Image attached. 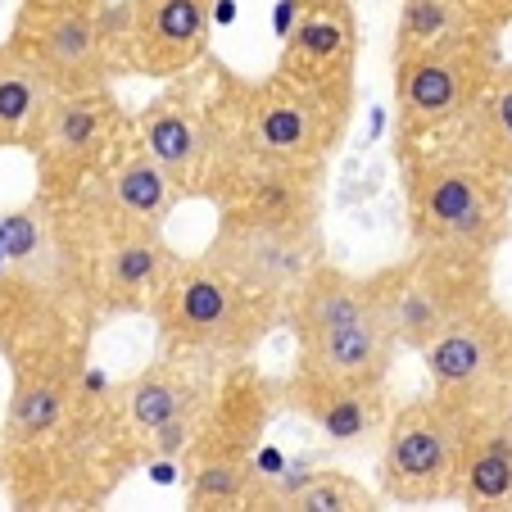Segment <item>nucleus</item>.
<instances>
[{"label":"nucleus","mask_w":512,"mask_h":512,"mask_svg":"<svg viewBox=\"0 0 512 512\" xmlns=\"http://www.w3.org/2000/svg\"><path fill=\"white\" fill-rule=\"evenodd\" d=\"M408 213L422 254L485 263L512 227V177L485 159L449 155L413 168Z\"/></svg>","instance_id":"nucleus-1"},{"label":"nucleus","mask_w":512,"mask_h":512,"mask_svg":"<svg viewBox=\"0 0 512 512\" xmlns=\"http://www.w3.org/2000/svg\"><path fill=\"white\" fill-rule=\"evenodd\" d=\"M159 331L182 354H218L241 358L268 336L281 318V300L236 281L223 263L191 259L177 263L159 295L150 300Z\"/></svg>","instance_id":"nucleus-2"},{"label":"nucleus","mask_w":512,"mask_h":512,"mask_svg":"<svg viewBox=\"0 0 512 512\" xmlns=\"http://www.w3.org/2000/svg\"><path fill=\"white\" fill-rule=\"evenodd\" d=\"M87 223L78 227L82 245V277H87V300L100 313H136L159 295L168 272L177 268L173 245L164 241V227L136 223L127 213H118L105 195L82 213Z\"/></svg>","instance_id":"nucleus-3"},{"label":"nucleus","mask_w":512,"mask_h":512,"mask_svg":"<svg viewBox=\"0 0 512 512\" xmlns=\"http://www.w3.org/2000/svg\"><path fill=\"white\" fill-rule=\"evenodd\" d=\"M490 73H494L490 41L476 28L449 41L399 50L395 55V109H399L404 141H422V136L467 123V114H472Z\"/></svg>","instance_id":"nucleus-4"},{"label":"nucleus","mask_w":512,"mask_h":512,"mask_svg":"<svg viewBox=\"0 0 512 512\" xmlns=\"http://www.w3.org/2000/svg\"><path fill=\"white\" fill-rule=\"evenodd\" d=\"M417 354L435 395L467 413L494 408L512 390V318L485 295L458 309Z\"/></svg>","instance_id":"nucleus-5"},{"label":"nucleus","mask_w":512,"mask_h":512,"mask_svg":"<svg viewBox=\"0 0 512 512\" xmlns=\"http://www.w3.org/2000/svg\"><path fill=\"white\" fill-rule=\"evenodd\" d=\"M118 132H123V109L105 87L55 91L28 141L41 182L37 195L55 204L78 200L82 186H91V177L109 168V150H114Z\"/></svg>","instance_id":"nucleus-6"},{"label":"nucleus","mask_w":512,"mask_h":512,"mask_svg":"<svg viewBox=\"0 0 512 512\" xmlns=\"http://www.w3.org/2000/svg\"><path fill=\"white\" fill-rule=\"evenodd\" d=\"M463 426H467V408L449 404L440 395L399 408L386 426V445H381V463H377L381 499L390 503L454 499Z\"/></svg>","instance_id":"nucleus-7"},{"label":"nucleus","mask_w":512,"mask_h":512,"mask_svg":"<svg viewBox=\"0 0 512 512\" xmlns=\"http://www.w3.org/2000/svg\"><path fill=\"white\" fill-rule=\"evenodd\" d=\"M14 386L5 408V431H0V472L23 458H32L50 435L68 422V408L78 395L82 345L78 340H55V345H32L10 358Z\"/></svg>","instance_id":"nucleus-8"},{"label":"nucleus","mask_w":512,"mask_h":512,"mask_svg":"<svg viewBox=\"0 0 512 512\" xmlns=\"http://www.w3.org/2000/svg\"><path fill=\"white\" fill-rule=\"evenodd\" d=\"M349 105L318 96L290 78H272L245 105V150L281 159V164L318 168L340 141Z\"/></svg>","instance_id":"nucleus-9"},{"label":"nucleus","mask_w":512,"mask_h":512,"mask_svg":"<svg viewBox=\"0 0 512 512\" xmlns=\"http://www.w3.org/2000/svg\"><path fill=\"white\" fill-rule=\"evenodd\" d=\"M10 41L50 91H96L109 82V37L96 10H37L23 5Z\"/></svg>","instance_id":"nucleus-10"},{"label":"nucleus","mask_w":512,"mask_h":512,"mask_svg":"<svg viewBox=\"0 0 512 512\" xmlns=\"http://www.w3.org/2000/svg\"><path fill=\"white\" fill-rule=\"evenodd\" d=\"M204 259L223 263L236 281L286 304V295L313 268V227L263 223V218L227 209Z\"/></svg>","instance_id":"nucleus-11"},{"label":"nucleus","mask_w":512,"mask_h":512,"mask_svg":"<svg viewBox=\"0 0 512 512\" xmlns=\"http://www.w3.org/2000/svg\"><path fill=\"white\" fill-rule=\"evenodd\" d=\"M354 55H358V28L349 0H309L286 37L277 73L300 87L318 91V96L349 105L354 91Z\"/></svg>","instance_id":"nucleus-12"},{"label":"nucleus","mask_w":512,"mask_h":512,"mask_svg":"<svg viewBox=\"0 0 512 512\" xmlns=\"http://www.w3.org/2000/svg\"><path fill=\"white\" fill-rule=\"evenodd\" d=\"M213 0H132L127 59L145 78H182L209 50Z\"/></svg>","instance_id":"nucleus-13"},{"label":"nucleus","mask_w":512,"mask_h":512,"mask_svg":"<svg viewBox=\"0 0 512 512\" xmlns=\"http://www.w3.org/2000/svg\"><path fill=\"white\" fill-rule=\"evenodd\" d=\"M399 277H404V268L354 277V272L313 263L300 286L286 295L281 313H286L295 340H309V336H318V331H331L354 318H386V304H390V295H395Z\"/></svg>","instance_id":"nucleus-14"},{"label":"nucleus","mask_w":512,"mask_h":512,"mask_svg":"<svg viewBox=\"0 0 512 512\" xmlns=\"http://www.w3.org/2000/svg\"><path fill=\"white\" fill-rule=\"evenodd\" d=\"M300 345V372L295 381L313 386H354V390H381L395 363V336L386 318H354L331 331H318Z\"/></svg>","instance_id":"nucleus-15"},{"label":"nucleus","mask_w":512,"mask_h":512,"mask_svg":"<svg viewBox=\"0 0 512 512\" xmlns=\"http://www.w3.org/2000/svg\"><path fill=\"white\" fill-rule=\"evenodd\" d=\"M209 109H195L182 96H164L136 123V145L155 164L168 168L182 195L209 182L213 164H218V114H209Z\"/></svg>","instance_id":"nucleus-16"},{"label":"nucleus","mask_w":512,"mask_h":512,"mask_svg":"<svg viewBox=\"0 0 512 512\" xmlns=\"http://www.w3.org/2000/svg\"><path fill=\"white\" fill-rule=\"evenodd\" d=\"M454 499L467 508H512V431L490 413H467Z\"/></svg>","instance_id":"nucleus-17"},{"label":"nucleus","mask_w":512,"mask_h":512,"mask_svg":"<svg viewBox=\"0 0 512 512\" xmlns=\"http://www.w3.org/2000/svg\"><path fill=\"white\" fill-rule=\"evenodd\" d=\"M91 182H96V191L118 213L136 218V223H155V227H164L173 204L182 200V186L168 177L164 164H155V159L145 155L141 145H136L132 155L118 159V164H109L100 177H91Z\"/></svg>","instance_id":"nucleus-18"},{"label":"nucleus","mask_w":512,"mask_h":512,"mask_svg":"<svg viewBox=\"0 0 512 512\" xmlns=\"http://www.w3.org/2000/svg\"><path fill=\"white\" fill-rule=\"evenodd\" d=\"M295 404L304 408V417L327 435L331 445H354V440L377 431V422H381V390L295 381Z\"/></svg>","instance_id":"nucleus-19"},{"label":"nucleus","mask_w":512,"mask_h":512,"mask_svg":"<svg viewBox=\"0 0 512 512\" xmlns=\"http://www.w3.org/2000/svg\"><path fill=\"white\" fill-rule=\"evenodd\" d=\"M50 96H55V91L41 82L37 68H32L10 41H0V150H14V145L28 150Z\"/></svg>","instance_id":"nucleus-20"},{"label":"nucleus","mask_w":512,"mask_h":512,"mask_svg":"<svg viewBox=\"0 0 512 512\" xmlns=\"http://www.w3.org/2000/svg\"><path fill=\"white\" fill-rule=\"evenodd\" d=\"M123 408H127V422L150 440L159 426H168L177 413L186 408H200V395L195 386L173 368V363H155V368L136 372L132 381L123 386Z\"/></svg>","instance_id":"nucleus-21"},{"label":"nucleus","mask_w":512,"mask_h":512,"mask_svg":"<svg viewBox=\"0 0 512 512\" xmlns=\"http://www.w3.org/2000/svg\"><path fill=\"white\" fill-rule=\"evenodd\" d=\"M472 155L512 177V68H494L467 114Z\"/></svg>","instance_id":"nucleus-22"},{"label":"nucleus","mask_w":512,"mask_h":512,"mask_svg":"<svg viewBox=\"0 0 512 512\" xmlns=\"http://www.w3.org/2000/svg\"><path fill=\"white\" fill-rule=\"evenodd\" d=\"M472 28H476V10L467 0H404V5H399L395 55L399 50H413V46H431V41L463 37V32H472Z\"/></svg>","instance_id":"nucleus-23"},{"label":"nucleus","mask_w":512,"mask_h":512,"mask_svg":"<svg viewBox=\"0 0 512 512\" xmlns=\"http://www.w3.org/2000/svg\"><path fill=\"white\" fill-rule=\"evenodd\" d=\"M245 499H254V467L245 454H213L186 490L191 508H236Z\"/></svg>","instance_id":"nucleus-24"},{"label":"nucleus","mask_w":512,"mask_h":512,"mask_svg":"<svg viewBox=\"0 0 512 512\" xmlns=\"http://www.w3.org/2000/svg\"><path fill=\"white\" fill-rule=\"evenodd\" d=\"M290 512H372L377 494L363 481H354L349 472H313L300 490L286 499Z\"/></svg>","instance_id":"nucleus-25"},{"label":"nucleus","mask_w":512,"mask_h":512,"mask_svg":"<svg viewBox=\"0 0 512 512\" xmlns=\"http://www.w3.org/2000/svg\"><path fill=\"white\" fill-rule=\"evenodd\" d=\"M23 5H37V10H96L100 0H23Z\"/></svg>","instance_id":"nucleus-26"},{"label":"nucleus","mask_w":512,"mask_h":512,"mask_svg":"<svg viewBox=\"0 0 512 512\" xmlns=\"http://www.w3.org/2000/svg\"><path fill=\"white\" fill-rule=\"evenodd\" d=\"M490 413H494V417H499V422H503V426H508V431H512V390H508V395H503V399H499V404H494V408H490Z\"/></svg>","instance_id":"nucleus-27"}]
</instances>
